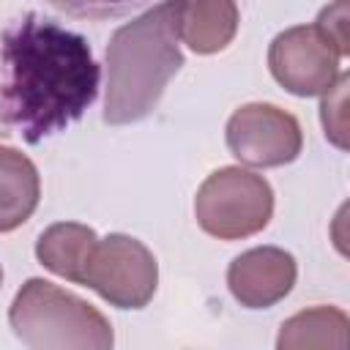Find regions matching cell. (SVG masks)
Segmentation results:
<instances>
[{
	"label": "cell",
	"instance_id": "cell-1",
	"mask_svg": "<svg viewBox=\"0 0 350 350\" xmlns=\"http://www.w3.org/2000/svg\"><path fill=\"white\" fill-rule=\"evenodd\" d=\"M98 77L79 33L30 11L0 38V123L36 145L82 118L98 96Z\"/></svg>",
	"mask_w": 350,
	"mask_h": 350
},
{
	"label": "cell",
	"instance_id": "cell-2",
	"mask_svg": "<svg viewBox=\"0 0 350 350\" xmlns=\"http://www.w3.org/2000/svg\"><path fill=\"white\" fill-rule=\"evenodd\" d=\"M180 16L183 0H164L112 33L107 44L104 123H137L159 107L167 82L183 66Z\"/></svg>",
	"mask_w": 350,
	"mask_h": 350
},
{
	"label": "cell",
	"instance_id": "cell-3",
	"mask_svg": "<svg viewBox=\"0 0 350 350\" xmlns=\"http://www.w3.org/2000/svg\"><path fill=\"white\" fill-rule=\"evenodd\" d=\"M8 323L36 350H109L115 342L109 320L93 304L38 276L14 295Z\"/></svg>",
	"mask_w": 350,
	"mask_h": 350
},
{
	"label": "cell",
	"instance_id": "cell-4",
	"mask_svg": "<svg viewBox=\"0 0 350 350\" xmlns=\"http://www.w3.org/2000/svg\"><path fill=\"white\" fill-rule=\"evenodd\" d=\"M197 224L219 241H241L268 227L273 216L271 183L243 167H219L194 197Z\"/></svg>",
	"mask_w": 350,
	"mask_h": 350
},
{
	"label": "cell",
	"instance_id": "cell-5",
	"mask_svg": "<svg viewBox=\"0 0 350 350\" xmlns=\"http://www.w3.org/2000/svg\"><path fill=\"white\" fill-rule=\"evenodd\" d=\"M82 284L118 309H142L159 287V265L142 241L109 232L104 241H96Z\"/></svg>",
	"mask_w": 350,
	"mask_h": 350
},
{
	"label": "cell",
	"instance_id": "cell-6",
	"mask_svg": "<svg viewBox=\"0 0 350 350\" xmlns=\"http://www.w3.org/2000/svg\"><path fill=\"white\" fill-rule=\"evenodd\" d=\"M227 148L249 167H284L298 159L304 148L301 123L293 112L254 101L238 107L227 120Z\"/></svg>",
	"mask_w": 350,
	"mask_h": 350
},
{
	"label": "cell",
	"instance_id": "cell-7",
	"mask_svg": "<svg viewBox=\"0 0 350 350\" xmlns=\"http://www.w3.org/2000/svg\"><path fill=\"white\" fill-rule=\"evenodd\" d=\"M339 52L314 25H295L268 46L273 79L293 96H320L339 77Z\"/></svg>",
	"mask_w": 350,
	"mask_h": 350
},
{
	"label": "cell",
	"instance_id": "cell-8",
	"mask_svg": "<svg viewBox=\"0 0 350 350\" xmlns=\"http://www.w3.org/2000/svg\"><path fill=\"white\" fill-rule=\"evenodd\" d=\"M295 257L279 246H257L238 254L227 268V287L246 309H268L279 304L295 284Z\"/></svg>",
	"mask_w": 350,
	"mask_h": 350
},
{
	"label": "cell",
	"instance_id": "cell-9",
	"mask_svg": "<svg viewBox=\"0 0 350 350\" xmlns=\"http://www.w3.org/2000/svg\"><path fill=\"white\" fill-rule=\"evenodd\" d=\"M41 178L36 164L16 148L0 145V232L22 227L38 208Z\"/></svg>",
	"mask_w": 350,
	"mask_h": 350
},
{
	"label": "cell",
	"instance_id": "cell-10",
	"mask_svg": "<svg viewBox=\"0 0 350 350\" xmlns=\"http://www.w3.org/2000/svg\"><path fill=\"white\" fill-rule=\"evenodd\" d=\"M98 235L79 221H57L46 227L36 241V257L38 262L52 271L55 276H63L74 284H82L88 260L93 254Z\"/></svg>",
	"mask_w": 350,
	"mask_h": 350
},
{
	"label": "cell",
	"instance_id": "cell-11",
	"mask_svg": "<svg viewBox=\"0 0 350 350\" xmlns=\"http://www.w3.org/2000/svg\"><path fill=\"white\" fill-rule=\"evenodd\" d=\"M238 33L235 0H183L180 36L197 55L221 52Z\"/></svg>",
	"mask_w": 350,
	"mask_h": 350
},
{
	"label": "cell",
	"instance_id": "cell-12",
	"mask_svg": "<svg viewBox=\"0 0 350 350\" xmlns=\"http://www.w3.org/2000/svg\"><path fill=\"white\" fill-rule=\"evenodd\" d=\"M350 345V320L336 306H312L282 323L276 347L279 350H304V347H328L345 350Z\"/></svg>",
	"mask_w": 350,
	"mask_h": 350
},
{
	"label": "cell",
	"instance_id": "cell-13",
	"mask_svg": "<svg viewBox=\"0 0 350 350\" xmlns=\"http://www.w3.org/2000/svg\"><path fill=\"white\" fill-rule=\"evenodd\" d=\"M347 85H350V74L339 71L334 85L323 93V104H320L325 137L342 150H347V112H345L347 109Z\"/></svg>",
	"mask_w": 350,
	"mask_h": 350
},
{
	"label": "cell",
	"instance_id": "cell-14",
	"mask_svg": "<svg viewBox=\"0 0 350 350\" xmlns=\"http://www.w3.org/2000/svg\"><path fill=\"white\" fill-rule=\"evenodd\" d=\"M52 8L77 16V19H115V16H126L142 5H148L150 0H46Z\"/></svg>",
	"mask_w": 350,
	"mask_h": 350
},
{
	"label": "cell",
	"instance_id": "cell-15",
	"mask_svg": "<svg viewBox=\"0 0 350 350\" xmlns=\"http://www.w3.org/2000/svg\"><path fill=\"white\" fill-rule=\"evenodd\" d=\"M314 27L331 41V46L339 52V57H347L350 55V41H347V0H334L331 5H325L320 11Z\"/></svg>",
	"mask_w": 350,
	"mask_h": 350
},
{
	"label": "cell",
	"instance_id": "cell-16",
	"mask_svg": "<svg viewBox=\"0 0 350 350\" xmlns=\"http://www.w3.org/2000/svg\"><path fill=\"white\" fill-rule=\"evenodd\" d=\"M0 284H3V268H0Z\"/></svg>",
	"mask_w": 350,
	"mask_h": 350
}]
</instances>
